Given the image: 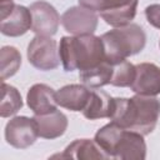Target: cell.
Masks as SVG:
<instances>
[{
    "mask_svg": "<svg viewBox=\"0 0 160 160\" xmlns=\"http://www.w3.org/2000/svg\"><path fill=\"white\" fill-rule=\"evenodd\" d=\"M160 116V100L155 96L136 94L132 98H114L110 120L119 126L140 132L150 134Z\"/></svg>",
    "mask_w": 160,
    "mask_h": 160,
    "instance_id": "cell-1",
    "label": "cell"
},
{
    "mask_svg": "<svg viewBox=\"0 0 160 160\" xmlns=\"http://www.w3.org/2000/svg\"><path fill=\"white\" fill-rule=\"evenodd\" d=\"M79 5L100 12L102 20L112 26L121 28L131 24L136 15L138 0H78Z\"/></svg>",
    "mask_w": 160,
    "mask_h": 160,
    "instance_id": "cell-5",
    "label": "cell"
},
{
    "mask_svg": "<svg viewBox=\"0 0 160 160\" xmlns=\"http://www.w3.org/2000/svg\"><path fill=\"white\" fill-rule=\"evenodd\" d=\"M52 158L61 159H78V160H91V159H108L101 151L98 144L90 139H78L69 144L62 154L54 155Z\"/></svg>",
    "mask_w": 160,
    "mask_h": 160,
    "instance_id": "cell-15",
    "label": "cell"
},
{
    "mask_svg": "<svg viewBox=\"0 0 160 160\" xmlns=\"http://www.w3.org/2000/svg\"><path fill=\"white\" fill-rule=\"evenodd\" d=\"M145 16L148 22L156 28L160 29V4H151L145 8Z\"/></svg>",
    "mask_w": 160,
    "mask_h": 160,
    "instance_id": "cell-21",
    "label": "cell"
},
{
    "mask_svg": "<svg viewBox=\"0 0 160 160\" xmlns=\"http://www.w3.org/2000/svg\"><path fill=\"white\" fill-rule=\"evenodd\" d=\"M34 119L38 125L39 136L44 139H56L68 129V118L58 109L44 115H35Z\"/></svg>",
    "mask_w": 160,
    "mask_h": 160,
    "instance_id": "cell-14",
    "label": "cell"
},
{
    "mask_svg": "<svg viewBox=\"0 0 160 160\" xmlns=\"http://www.w3.org/2000/svg\"><path fill=\"white\" fill-rule=\"evenodd\" d=\"M55 92L56 91L46 84H35L26 94L28 106L35 115H44L55 111L58 109Z\"/></svg>",
    "mask_w": 160,
    "mask_h": 160,
    "instance_id": "cell-12",
    "label": "cell"
},
{
    "mask_svg": "<svg viewBox=\"0 0 160 160\" xmlns=\"http://www.w3.org/2000/svg\"><path fill=\"white\" fill-rule=\"evenodd\" d=\"M159 46H160V42H159Z\"/></svg>",
    "mask_w": 160,
    "mask_h": 160,
    "instance_id": "cell-23",
    "label": "cell"
},
{
    "mask_svg": "<svg viewBox=\"0 0 160 160\" xmlns=\"http://www.w3.org/2000/svg\"><path fill=\"white\" fill-rule=\"evenodd\" d=\"M21 65V55L14 46H2L0 50V78L1 81L15 75Z\"/></svg>",
    "mask_w": 160,
    "mask_h": 160,
    "instance_id": "cell-19",
    "label": "cell"
},
{
    "mask_svg": "<svg viewBox=\"0 0 160 160\" xmlns=\"http://www.w3.org/2000/svg\"><path fill=\"white\" fill-rule=\"evenodd\" d=\"M59 55L65 71H84L106 60L102 40L94 34L62 36Z\"/></svg>",
    "mask_w": 160,
    "mask_h": 160,
    "instance_id": "cell-3",
    "label": "cell"
},
{
    "mask_svg": "<svg viewBox=\"0 0 160 160\" xmlns=\"http://www.w3.org/2000/svg\"><path fill=\"white\" fill-rule=\"evenodd\" d=\"M135 65L128 60H122L112 65V76L110 84L119 88H130L135 79Z\"/></svg>",
    "mask_w": 160,
    "mask_h": 160,
    "instance_id": "cell-20",
    "label": "cell"
},
{
    "mask_svg": "<svg viewBox=\"0 0 160 160\" xmlns=\"http://www.w3.org/2000/svg\"><path fill=\"white\" fill-rule=\"evenodd\" d=\"M32 26V16L29 8L11 2L0 4V31L5 36L16 38L24 35Z\"/></svg>",
    "mask_w": 160,
    "mask_h": 160,
    "instance_id": "cell-6",
    "label": "cell"
},
{
    "mask_svg": "<svg viewBox=\"0 0 160 160\" xmlns=\"http://www.w3.org/2000/svg\"><path fill=\"white\" fill-rule=\"evenodd\" d=\"M112 104L114 98H111L104 90H91L89 101L81 112L89 120L110 118L112 111Z\"/></svg>",
    "mask_w": 160,
    "mask_h": 160,
    "instance_id": "cell-16",
    "label": "cell"
},
{
    "mask_svg": "<svg viewBox=\"0 0 160 160\" xmlns=\"http://www.w3.org/2000/svg\"><path fill=\"white\" fill-rule=\"evenodd\" d=\"M26 55L29 62L42 71L56 69L61 61L58 42L51 36L36 35L28 45Z\"/></svg>",
    "mask_w": 160,
    "mask_h": 160,
    "instance_id": "cell-7",
    "label": "cell"
},
{
    "mask_svg": "<svg viewBox=\"0 0 160 160\" xmlns=\"http://www.w3.org/2000/svg\"><path fill=\"white\" fill-rule=\"evenodd\" d=\"M94 141L108 159L144 160L146 158L144 135L124 129L112 121L96 131Z\"/></svg>",
    "mask_w": 160,
    "mask_h": 160,
    "instance_id": "cell-2",
    "label": "cell"
},
{
    "mask_svg": "<svg viewBox=\"0 0 160 160\" xmlns=\"http://www.w3.org/2000/svg\"><path fill=\"white\" fill-rule=\"evenodd\" d=\"M135 79L130 89L139 95L156 96L160 94V68L152 62L135 65Z\"/></svg>",
    "mask_w": 160,
    "mask_h": 160,
    "instance_id": "cell-11",
    "label": "cell"
},
{
    "mask_svg": "<svg viewBox=\"0 0 160 160\" xmlns=\"http://www.w3.org/2000/svg\"><path fill=\"white\" fill-rule=\"evenodd\" d=\"M12 0H0V4H4V2H11Z\"/></svg>",
    "mask_w": 160,
    "mask_h": 160,
    "instance_id": "cell-22",
    "label": "cell"
},
{
    "mask_svg": "<svg viewBox=\"0 0 160 160\" xmlns=\"http://www.w3.org/2000/svg\"><path fill=\"white\" fill-rule=\"evenodd\" d=\"M22 108V99L19 90L5 81L1 84V102H0V115L1 118H9L15 115Z\"/></svg>",
    "mask_w": 160,
    "mask_h": 160,
    "instance_id": "cell-18",
    "label": "cell"
},
{
    "mask_svg": "<svg viewBox=\"0 0 160 160\" xmlns=\"http://www.w3.org/2000/svg\"><path fill=\"white\" fill-rule=\"evenodd\" d=\"M99 18L95 11L82 6H71L61 16L64 29L72 35L94 34L98 28Z\"/></svg>",
    "mask_w": 160,
    "mask_h": 160,
    "instance_id": "cell-10",
    "label": "cell"
},
{
    "mask_svg": "<svg viewBox=\"0 0 160 160\" xmlns=\"http://www.w3.org/2000/svg\"><path fill=\"white\" fill-rule=\"evenodd\" d=\"M105 59L110 64H118L126 58L139 54L146 44V34L138 24H129L101 35Z\"/></svg>",
    "mask_w": 160,
    "mask_h": 160,
    "instance_id": "cell-4",
    "label": "cell"
},
{
    "mask_svg": "<svg viewBox=\"0 0 160 160\" xmlns=\"http://www.w3.org/2000/svg\"><path fill=\"white\" fill-rule=\"evenodd\" d=\"M91 90L86 85L70 84L65 85L55 92V99L59 106L71 110L82 111L89 101Z\"/></svg>",
    "mask_w": 160,
    "mask_h": 160,
    "instance_id": "cell-13",
    "label": "cell"
},
{
    "mask_svg": "<svg viewBox=\"0 0 160 160\" xmlns=\"http://www.w3.org/2000/svg\"><path fill=\"white\" fill-rule=\"evenodd\" d=\"M111 76H112V64H110L108 60L100 62L99 65L91 69L79 72V78L81 82L91 89H98L110 84Z\"/></svg>",
    "mask_w": 160,
    "mask_h": 160,
    "instance_id": "cell-17",
    "label": "cell"
},
{
    "mask_svg": "<svg viewBox=\"0 0 160 160\" xmlns=\"http://www.w3.org/2000/svg\"><path fill=\"white\" fill-rule=\"evenodd\" d=\"M29 9L32 16L31 31L42 36H52L56 34L61 19L56 9L50 2L39 0L32 2Z\"/></svg>",
    "mask_w": 160,
    "mask_h": 160,
    "instance_id": "cell-9",
    "label": "cell"
},
{
    "mask_svg": "<svg viewBox=\"0 0 160 160\" xmlns=\"http://www.w3.org/2000/svg\"><path fill=\"white\" fill-rule=\"evenodd\" d=\"M39 136L38 125L34 118L15 116L5 126V140L15 149H26L31 146Z\"/></svg>",
    "mask_w": 160,
    "mask_h": 160,
    "instance_id": "cell-8",
    "label": "cell"
}]
</instances>
